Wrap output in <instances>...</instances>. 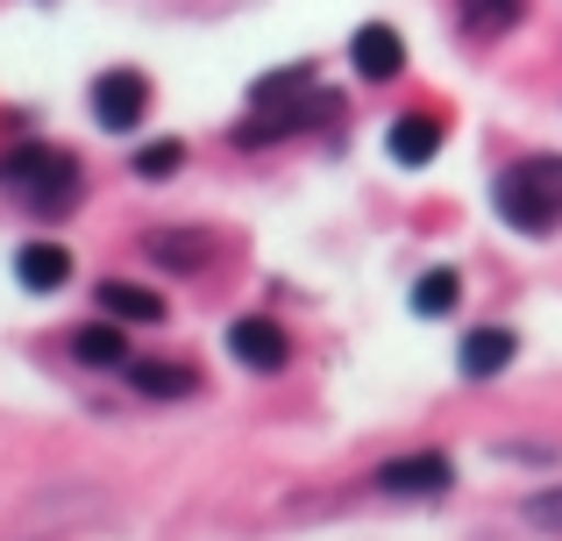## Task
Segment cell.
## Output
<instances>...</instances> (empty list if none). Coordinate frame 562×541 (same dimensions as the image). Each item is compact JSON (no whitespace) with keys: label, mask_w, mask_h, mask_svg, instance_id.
<instances>
[{"label":"cell","mask_w":562,"mask_h":541,"mask_svg":"<svg viewBox=\"0 0 562 541\" xmlns=\"http://www.w3.org/2000/svg\"><path fill=\"white\" fill-rule=\"evenodd\" d=\"M498 222L520 236H555L562 228V157H520L498 171Z\"/></svg>","instance_id":"3"},{"label":"cell","mask_w":562,"mask_h":541,"mask_svg":"<svg viewBox=\"0 0 562 541\" xmlns=\"http://www.w3.org/2000/svg\"><path fill=\"white\" fill-rule=\"evenodd\" d=\"M100 314L108 320H165V300H157V292H143V285H122V278H108V285H100Z\"/></svg>","instance_id":"11"},{"label":"cell","mask_w":562,"mask_h":541,"mask_svg":"<svg viewBox=\"0 0 562 541\" xmlns=\"http://www.w3.org/2000/svg\"><path fill=\"white\" fill-rule=\"evenodd\" d=\"M449 477H456L449 457H398L378 471V492H392V499H435Z\"/></svg>","instance_id":"7"},{"label":"cell","mask_w":562,"mask_h":541,"mask_svg":"<svg viewBox=\"0 0 562 541\" xmlns=\"http://www.w3.org/2000/svg\"><path fill=\"white\" fill-rule=\"evenodd\" d=\"M179 165H186V143H143V150H136V171H143V179H171Z\"/></svg>","instance_id":"17"},{"label":"cell","mask_w":562,"mask_h":541,"mask_svg":"<svg viewBox=\"0 0 562 541\" xmlns=\"http://www.w3.org/2000/svg\"><path fill=\"white\" fill-rule=\"evenodd\" d=\"M456 300H463V278L456 271H427L420 285H413V314H427V320L456 314Z\"/></svg>","instance_id":"14"},{"label":"cell","mask_w":562,"mask_h":541,"mask_svg":"<svg viewBox=\"0 0 562 541\" xmlns=\"http://www.w3.org/2000/svg\"><path fill=\"white\" fill-rule=\"evenodd\" d=\"M128 385L150 392V399H179V392H192L200 377H192L186 363H165V357H157V363H136V357H128Z\"/></svg>","instance_id":"13"},{"label":"cell","mask_w":562,"mask_h":541,"mask_svg":"<svg viewBox=\"0 0 562 541\" xmlns=\"http://www.w3.org/2000/svg\"><path fill=\"white\" fill-rule=\"evenodd\" d=\"M527 520H535V528H555V534H562V485H555V492H535V499H527Z\"/></svg>","instance_id":"18"},{"label":"cell","mask_w":562,"mask_h":541,"mask_svg":"<svg viewBox=\"0 0 562 541\" xmlns=\"http://www.w3.org/2000/svg\"><path fill=\"white\" fill-rule=\"evenodd\" d=\"M228 349L249 363V371H285V328H278V320H263V314L228 320Z\"/></svg>","instance_id":"6"},{"label":"cell","mask_w":562,"mask_h":541,"mask_svg":"<svg viewBox=\"0 0 562 541\" xmlns=\"http://www.w3.org/2000/svg\"><path fill=\"white\" fill-rule=\"evenodd\" d=\"M342 122V93L314 86L306 71H271L257 79V122H243V143H271L285 128H328Z\"/></svg>","instance_id":"2"},{"label":"cell","mask_w":562,"mask_h":541,"mask_svg":"<svg viewBox=\"0 0 562 541\" xmlns=\"http://www.w3.org/2000/svg\"><path fill=\"white\" fill-rule=\"evenodd\" d=\"M349 65H357V79H398V71H406V43H398V29L363 22L357 36H349Z\"/></svg>","instance_id":"5"},{"label":"cell","mask_w":562,"mask_h":541,"mask_svg":"<svg viewBox=\"0 0 562 541\" xmlns=\"http://www.w3.org/2000/svg\"><path fill=\"white\" fill-rule=\"evenodd\" d=\"M14 278H22L29 292H57L71 278V250H57V243H22V257H14Z\"/></svg>","instance_id":"10"},{"label":"cell","mask_w":562,"mask_h":541,"mask_svg":"<svg viewBox=\"0 0 562 541\" xmlns=\"http://www.w3.org/2000/svg\"><path fill=\"white\" fill-rule=\"evenodd\" d=\"M384 150H392V165H427L441 150V122L435 114H406V122L384 128Z\"/></svg>","instance_id":"8"},{"label":"cell","mask_w":562,"mask_h":541,"mask_svg":"<svg viewBox=\"0 0 562 541\" xmlns=\"http://www.w3.org/2000/svg\"><path fill=\"white\" fill-rule=\"evenodd\" d=\"M143 114H150V79H143V71H108V79H93V122L100 128L128 136V128H143Z\"/></svg>","instance_id":"4"},{"label":"cell","mask_w":562,"mask_h":541,"mask_svg":"<svg viewBox=\"0 0 562 541\" xmlns=\"http://www.w3.org/2000/svg\"><path fill=\"white\" fill-rule=\"evenodd\" d=\"M79 157H65L57 143H14L0 150V193H14L29 214H71L79 207Z\"/></svg>","instance_id":"1"},{"label":"cell","mask_w":562,"mask_h":541,"mask_svg":"<svg viewBox=\"0 0 562 541\" xmlns=\"http://www.w3.org/2000/svg\"><path fill=\"white\" fill-rule=\"evenodd\" d=\"M71 357L93 363V371H128V335H122V320H93V328H79V335H71Z\"/></svg>","instance_id":"9"},{"label":"cell","mask_w":562,"mask_h":541,"mask_svg":"<svg viewBox=\"0 0 562 541\" xmlns=\"http://www.w3.org/2000/svg\"><path fill=\"white\" fill-rule=\"evenodd\" d=\"M513 349H520V342H513L506 328H477V335L463 342V371H470V377H498V371L513 363Z\"/></svg>","instance_id":"12"},{"label":"cell","mask_w":562,"mask_h":541,"mask_svg":"<svg viewBox=\"0 0 562 541\" xmlns=\"http://www.w3.org/2000/svg\"><path fill=\"white\" fill-rule=\"evenodd\" d=\"M150 257H157V264H179V271H200V264H206V236H200V228H179V236H150Z\"/></svg>","instance_id":"15"},{"label":"cell","mask_w":562,"mask_h":541,"mask_svg":"<svg viewBox=\"0 0 562 541\" xmlns=\"http://www.w3.org/2000/svg\"><path fill=\"white\" fill-rule=\"evenodd\" d=\"M520 8H527V0H463V22L477 29V36H498V29L520 22Z\"/></svg>","instance_id":"16"}]
</instances>
